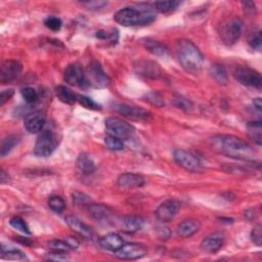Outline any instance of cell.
Returning a JSON list of instances; mask_svg holds the SVG:
<instances>
[{"mask_svg":"<svg viewBox=\"0 0 262 262\" xmlns=\"http://www.w3.org/2000/svg\"><path fill=\"white\" fill-rule=\"evenodd\" d=\"M212 146L220 154L239 160L254 159V150L242 138L234 135L219 134L211 138Z\"/></svg>","mask_w":262,"mask_h":262,"instance_id":"1","label":"cell"},{"mask_svg":"<svg viewBox=\"0 0 262 262\" xmlns=\"http://www.w3.org/2000/svg\"><path fill=\"white\" fill-rule=\"evenodd\" d=\"M154 9V7L143 4L126 6L116 11L114 14V19L124 27L149 25L156 19V13Z\"/></svg>","mask_w":262,"mask_h":262,"instance_id":"2","label":"cell"},{"mask_svg":"<svg viewBox=\"0 0 262 262\" xmlns=\"http://www.w3.org/2000/svg\"><path fill=\"white\" fill-rule=\"evenodd\" d=\"M175 51L178 61L185 72L195 75L202 70L204 63L203 54L190 40H178L175 44Z\"/></svg>","mask_w":262,"mask_h":262,"instance_id":"3","label":"cell"},{"mask_svg":"<svg viewBox=\"0 0 262 262\" xmlns=\"http://www.w3.org/2000/svg\"><path fill=\"white\" fill-rule=\"evenodd\" d=\"M243 31V21L239 17H230L223 21L219 29V36L222 41L227 46L233 45L241 37Z\"/></svg>","mask_w":262,"mask_h":262,"instance_id":"4","label":"cell"},{"mask_svg":"<svg viewBox=\"0 0 262 262\" xmlns=\"http://www.w3.org/2000/svg\"><path fill=\"white\" fill-rule=\"evenodd\" d=\"M57 146V138L55 133L50 129L41 131L34 145V154L40 158L49 157Z\"/></svg>","mask_w":262,"mask_h":262,"instance_id":"5","label":"cell"},{"mask_svg":"<svg viewBox=\"0 0 262 262\" xmlns=\"http://www.w3.org/2000/svg\"><path fill=\"white\" fill-rule=\"evenodd\" d=\"M234 79L244 86L261 89L262 79L258 71L248 67V66H238L233 70Z\"/></svg>","mask_w":262,"mask_h":262,"instance_id":"6","label":"cell"},{"mask_svg":"<svg viewBox=\"0 0 262 262\" xmlns=\"http://www.w3.org/2000/svg\"><path fill=\"white\" fill-rule=\"evenodd\" d=\"M87 85L94 88H103L108 86L111 80L97 61H92L85 71Z\"/></svg>","mask_w":262,"mask_h":262,"instance_id":"7","label":"cell"},{"mask_svg":"<svg viewBox=\"0 0 262 262\" xmlns=\"http://www.w3.org/2000/svg\"><path fill=\"white\" fill-rule=\"evenodd\" d=\"M104 123H105V128L108 134L114 135L120 138L121 140L129 139L134 132V128L130 124H128L127 122L119 118H115V117L107 118Z\"/></svg>","mask_w":262,"mask_h":262,"instance_id":"8","label":"cell"},{"mask_svg":"<svg viewBox=\"0 0 262 262\" xmlns=\"http://www.w3.org/2000/svg\"><path fill=\"white\" fill-rule=\"evenodd\" d=\"M173 158L177 165L186 171L200 172L203 169L200 159L185 149L176 148L173 152Z\"/></svg>","mask_w":262,"mask_h":262,"instance_id":"9","label":"cell"},{"mask_svg":"<svg viewBox=\"0 0 262 262\" xmlns=\"http://www.w3.org/2000/svg\"><path fill=\"white\" fill-rule=\"evenodd\" d=\"M146 252V247L142 244L127 243L115 252V256L122 260H136L142 258Z\"/></svg>","mask_w":262,"mask_h":262,"instance_id":"10","label":"cell"},{"mask_svg":"<svg viewBox=\"0 0 262 262\" xmlns=\"http://www.w3.org/2000/svg\"><path fill=\"white\" fill-rule=\"evenodd\" d=\"M63 80L71 86L84 87L87 85L85 72L77 62L71 63L66 68L63 72Z\"/></svg>","mask_w":262,"mask_h":262,"instance_id":"11","label":"cell"},{"mask_svg":"<svg viewBox=\"0 0 262 262\" xmlns=\"http://www.w3.org/2000/svg\"><path fill=\"white\" fill-rule=\"evenodd\" d=\"M179 209H180V205L177 201L167 200L159 205V207L156 209L155 214L158 220L166 223L175 218Z\"/></svg>","mask_w":262,"mask_h":262,"instance_id":"12","label":"cell"},{"mask_svg":"<svg viewBox=\"0 0 262 262\" xmlns=\"http://www.w3.org/2000/svg\"><path fill=\"white\" fill-rule=\"evenodd\" d=\"M21 70H23L21 64L16 60L8 59L3 61L0 69L1 82L4 84L13 82L19 77Z\"/></svg>","mask_w":262,"mask_h":262,"instance_id":"13","label":"cell"},{"mask_svg":"<svg viewBox=\"0 0 262 262\" xmlns=\"http://www.w3.org/2000/svg\"><path fill=\"white\" fill-rule=\"evenodd\" d=\"M115 111L119 114H121L122 116H124L127 119L130 120H136V121H146L148 120V118L150 117V113L137 107L135 105H129V104H125V103H118L114 106Z\"/></svg>","mask_w":262,"mask_h":262,"instance_id":"14","label":"cell"},{"mask_svg":"<svg viewBox=\"0 0 262 262\" xmlns=\"http://www.w3.org/2000/svg\"><path fill=\"white\" fill-rule=\"evenodd\" d=\"M89 214L93 219L100 223H112L114 220V212L111 208L102 204H91L88 207Z\"/></svg>","mask_w":262,"mask_h":262,"instance_id":"15","label":"cell"},{"mask_svg":"<svg viewBox=\"0 0 262 262\" xmlns=\"http://www.w3.org/2000/svg\"><path fill=\"white\" fill-rule=\"evenodd\" d=\"M46 122V117L42 112H33L30 113L26 116L25 121H24V125L26 130L31 133V134H35L38 133L40 131H42L44 125Z\"/></svg>","mask_w":262,"mask_h":262,"instance_id":"16","label":"cell"},{"mask_svg":"<svg viewBox=\"0 0 262 262\" xmlns=\"http://www.w3.org/2000/svg\"><path fill=\"white\" fill-rule=\"evenodd\" d=\"M134 68L138 75L145 78L158 79L162 75V70L160 66L151 60H139Z\"/></svg>","mask_w":262,"mask_h":262,"instance_id":"17","label":"cell"},{"mask_svg":"<svg viewBox=\"0 0 262 262\" xmlns=\"http://www.w3.org/2000/svg\"><path fill=\"white\" fill-rule=\"evenodd\" d=\"M144 177L137 173H123L117 179V184L123 189H134L143 186Z\"/></svg>","mask_w":262,"mask_h":262,"instance_id":"18","label":"cell"},{"mask_svg":"<svg viewBox=\"0 0 262 262\" xmlns=\"http://www.w3.org/2000/svg\"><path fill=\"white\" fill-rule=\"evenodd\" d=\"M224 243V235L221 232H214L207 235L201 242V249L205 253L213 254L221 249Z\"/></svg>","mask_w":262,"mask_h":262,"instance_id":"19","label":"cell"},{"mask_svg":"<svg viewBox=\"0 0 262 262\" xmlns=\"http://www.w3.org/2000/svg\"><path fill=\"white\" fill-rule=\"evenodd\" d=\"M201 228V222L196 219H185L181 221L177 227H176V232L179 236L181 237H190L194 233H196Z\"/></svg>","mask_w":262,"mask_h":262,"instance_id":"20","label":"cell"},{"mask_svg":"<svg viewBox=\"0 0 262 262\" xmlns=\"http://www.w3.org/2000/svg\"><path fill=\"white\" fill-rule=\"evenodd\" d=\"M120 227L128 232H136L143 228L144 219L140 216H124L118 221Z\"/></svg>","mask_w":262,"mask_h":262,"instance_id":"21","label":"cell"},{"mask_svg":"<svg viewBox=\"0 0 262 262\" xmlns=\"http://www.w3.org/2000/svg\"><path fill=\"white\" fill-rule=\"evenodd\" d=\"M77 172L82 176H89L94 173L96 167L92 158L87 154H81L76 162Z\"/></svg>","mask_w":262,"mask_h":262,"instance_id":"22","label":"cell"},{"mask_svg":"<svg viewBox=\"0 0 262 262\" xmlns=\"http://www.w3.org/2000/svg\"><path fill=\"white\" fill-rule=\"evenodd\" d=\"M66 223L69 225L71 229H73L76 233L84 236L91 238L93 236V232L89 226H87L84 222H82L78 217L69 215L66 217Z\"/></svg>","mask_w":262,"mask_h":262,"instance_id":"23","label":"cell"},{"mask_svg":"<svg viewBox=\"0 0 262 262\" xmlns=\"http://www.w3.org/2000/svg\"><path fill=\"white\" fill-rule=\"evenodd\" d=\"M98 243L101 248L108 251H113V252L118 251L124 245L123 238L116 232H110L101 236L98 239Z\"/></svg>","mask_w":262,"mask_h":262,"instance_id":"24","label":"cell"},{"mask_svg":"<svg viewBox=\"0 0 262 262\" xmlns=\"http://www.w3.org/2000/svg\"><path fill=\"white\" fill-rule=\"evenodd\" d=\"M142 43H143L144 48L147 51H149L151 54H154L158 57H162V58L169 56V49L165 44H163L157 40H152V39H145V40H143Z\"/></svg>","mask_w":262,"mask_h":262,"instance_id":"25","label":"cell"},{"mask_svg":"<svg viewBox=\"0 0 262 262\" xmlns=\"http://www.w3.org/2000/svg\"><path fill=\"white\" fill-rule=\"evenodd\" d=\"M247 133L249 137L254 140L258 145L261 144L262 141V126L261 121H254L250 122L247 125Z\"/></svg>","mask_w":262,"mask_h":262,"instance_id":"26","label":"cell"},{"mask_svg":"<svg viewBox=\"0 0 262 262\" xmlns=\"http://www.w3.org/2000/svg\"><path fill=\"white\" fill-rule=\"evenodd\" d=\"M55 93H56V96L58 97V99L60 101H62L63 103H67V104H74L76 101H77V95L74 94L68 87L66 86H62V85H59L55 88Z\"/></svg>","mask_w":262,"mask_h":262,"instance_id":"27","label":"cell"},{"mask_svg":"<svg viewBox=\"0 0 262 262\" xmlns=\"http://www.w3.org/2000/svg\"><path fill=\"white\" fill-rule=\"evenodd\" d=\"M210 75L219 84H226L228 81V76L225 68L220 63H214L210 67Z\"/></svg>","mask_w":262,"mask_h":262,"instance_id":"28","label":"cell"},{"mask_svg":"<svg viewBox=\"0 0 262 262\" xmlns=\"http://www.w3.org/2000/svg\"><path fill=\"white\" fill-rule=\"evenodd\" d=\"M1 257L8 260H26V255L18 249L13 247L1 246Z\"/></svg>","mask_w":262,"mask_h":262,"instance_id":"29","label":"cell"},{"mask_svg":"<svg viewBox=\"0 0 262 262\" xmlns=\"http://www.w3.org/2000/svg\"><path fill=\"white\" fill-rule=\"evenodd\" d=\"M180 4L179 1H157L154 3V8L162 13L173 11Z\"/></svg>","mask_w":262,"mask_h":262,"instance_id":"30","label":"cell"},{"mask_svg":"<svg viewBox=\"0 0 262 262\" xmlns=\"http://www.w3.org/2000/svg\"><path fill=\"white\" fill-rule=\"evenodd\" d=\"M17 143V138L13 135H10V136H7L5 138L2 139V142H1V148H0V155L1 157H5L6 155H8L11 149L16 145Z\"/></svg>","mask_w":262,"mask_h":262,"instance_id":"31","label":"cell"},{"mask_svg":"<svg viewBox=\"0 0 262 262\" xmlns=\"http://www.w3.org/2000/svg\"><path fill=\"white\" fill-rule=\"evenodd\" d=\"M104 143H105V145H106V147H107L108 149L114 150V151L122 150V149L124 148V143H123V141H122L120 138H118V137H116V136H114V135H111V134H108V135L105 136V138H104Z\"/></svg>","mask_w":262,"mask_h":262,"instance_id":"32","label":"cell"},{"mask_svg":"<svg viewBox=\"0 0 262 262\" xmlns=\"http://www.w3.org/2000/svg\"><path fill=\"white\" fill-rule=\"evenodd\" d=\"M48 206L53 212L61 213L66 208V203L61 196L51 195L48 200Z\"/></svg>","mask_w":262,"mask_h":262,"instance_id":"33","label":"cell"},{"mask_svg":"<svg viewBox=\"0 0 262 262\" xmlns=\"http://www.w3.org/2000/svg\"><path fill=\"white\" fill-rule=\"evenodd\" d=\"M9 223L10 225L15 228L16 230L25 233V234H31V231H30V228L29 226L27 225V223L24 221L23 218H20L19 216H13L10 218L9 220Z\"/></svg>","mask_w":262,"mask_h":262,"instance_id":"34","label":"cell"},{"mask_svg":"<svg viewBox=\"0 0 262 262\" xmlns=\"http://www.w3.org/2000/svg\"><path fill=\"white\" fill-rule=\"evenodd\" d=\"M96 37L100 40H106V41L112 42L113 44H115L118 41L119 34H118V31L116 29H112L111 31L100 30V31L96 32Z\"/></svg>","mask_w":262,"mask_h":262,"instance_id":"35","label":"cell"},{"mask_svg":"<svg viewBox=\"0 0 262 262\" xmlns=\"http://www.w3.org/2000/svg\"><path fill=\"white\" fill-rule=\"evenodd\" d=\"M249 44L253 49L260 50L261 48V42H262V36H261V31L259 29L254 30L250 36H249Z\"/></svg>","mask_w":262,"mask_h":262,"instance_id":"36","label":"cell"},{"mask_svg":"<svg viewBox=\"0 0 262 262\" xmlns=\"http://www.w3.org/2000/svg\"><path fill=\"white\" fill-rule=\"evenodd\" d=\"M77 101L82 105L84 106L85 108H88V110H100V105L97 104L92 98L88 97V96H85V95H77Z\"/></svg>","mask_w":262,"mask_h":262,"instance_id":"37","label":"cell"},{"mask_svg":"<svg viewBox=\"0 0 262 262\" xmlns=\"http://www.w3.org/2000/svg\"><path fill=\"white\" fill-rule=\"evenodd\" d=\"M20 93L28 103H34L38 99V93L33 87H25L20 90Z\"/></svg>","mask_w":262,"mask_h":262,"instance_id":"38","label":"cell"},{"mask_svg":"<svg viewBox=\"0 0 262 262\" xmlns=\"http://www.w3.org/2000/svg\"><path fill=\"white\" fill-rule=\"evenodd\" d=\"M48 247L53 251H61V252H68L72 247L70 244L66 241L61 239H52L48 243Z\"/></svg>","mask_w":262,"mask_h":262,"instance_id":"39","label":"cell"},{"mask_svg":"<svg viewBox=\"0 0 262 262\" xmlns=\"http://www.w3.org/2000/svg\"><path fill=\"white\" fill-rule=\"evenodd\" d=\"M44 25L46 28H48L51 31H59L62 24H61L60 18H58L56 16H49V17L45 18Z\"/></svg>","mask_w":262,"mask_h":262,"instance_id":"40","label":"cell"},{"mask_svg":"<svg viewBox=\"0 0 262 262\" xmlns=\"http://www.w3.org/2000/svg\"><path fill=\"white\" fill-rule=\"evenodd\" d=\"M251 239L258 247L262 245V227L260 224H257L253 227L251 231Z\"/></svg>","mask_w":262,"mask_h":262,"instance_id":"41","label":"cell"},{"mask_svg":"<svg viewBox=\"0 0 262 262\" xmlns=\"http://www.w3.org/2000/svg\"><path fill=\"white\" fill-rule=\"evenodd\" d=\"M46 259L47 260H52V261H66L69 259L67 252H61V251H53L46 254Z\"/></svg>","mask_w":262,"mask_h":262,"instance_id":"42","label":"cell"},{"mask_svg":"<svg viewBox=\"0 0 262 262\" xmlns=\"http://www.w3.org/2000/svg\"><path fill=\"white\" fill-rule=\"evenodd\" d=\"M175 105L178 106L179 108L184 110V111H189L192 107L191 102L188 99L184 98V97H177L176 100H175Z\"/></svg>","mask_w":262,"mask_h":262,"instance_id":"43","label":"cell"},{"mask_svg":"<svg viewBox=\"0 0 262 262\" xmlns=\"http://www.w3.org/2000/svg\"><path fill=\"white\" fill-rule=\"evenodd\" d=\"M83 5L90 7L92 9H100L103 6H105L107 4V2L105 1H86V2H82Z\"/></svg>","mask_w":262,"mask_h":262,"instance_id":"44","label":"cell"},{"mask_svg":"<svg viewBox=\"0 0 262 262\" xmlns=\"http://www.w3.org/2000/svg\"><path fill=\"white\" fill-rule=\"evenodd\" d=\"M14 91L13 89H5L1 91L0 94V105H3L8 99H10V97L13 95Z\"/></svg>","mask_w":262,"mask_h":262,"instance_id":"45","label":"cell"},{"mask_svg":"<svg viewBox=\"0 0 262 262\" xmlns=\"http://www.w3.org/2000/svg\"><path fill=\"white\" fill-rule=\"evenodd\" d=\"M157 234L161 239H166L170 236V231L167 227H158L157 228Z\"/></svg>","mask_w":262,"mask_h":262,"instance_id":"46","label":"cell"},{"mask_svg":"<svg viewBox=\"0 0 262 262\" xmlns=\"http://www.w3.org/2000/svg\"><path fill=\"white\" fill-rule=\"evenodd\" d=\"M73 199H74V201H75L76 203H82V204H84V203H86V202L89 201V198H88L87 195H85L84 193H80V192L75 193V194L73 195Z\"/></svg>","mask_w":262,"mask_h":262,"instance_id":"47","label":"cell"},{"mask_svg":"<svg viewBox=\"0 0 262 262\" xmlns=\"http://www.w3.org/2000/svg\"><path fill=\"white\" fill-rule=\"evenodd\" d=\"M253 104H254V107L260 113L261 112V106H262V102H261V98L260 97H257L253 100Z\"/></svg>","mask_w":262,"mask_h":262,"instance_id":"48","label":"cell"}]
</instances>
